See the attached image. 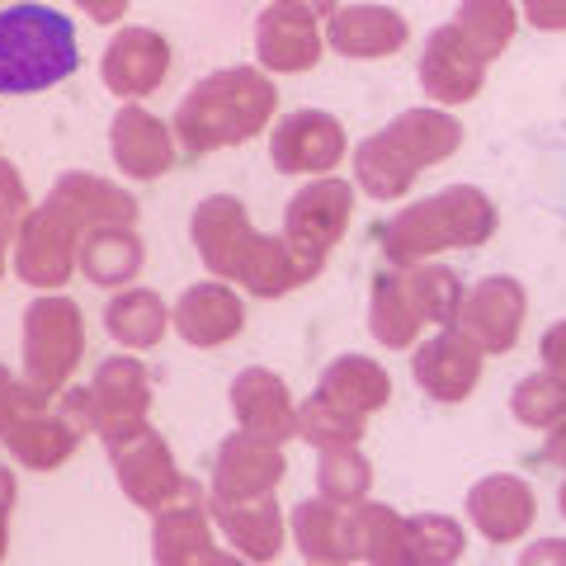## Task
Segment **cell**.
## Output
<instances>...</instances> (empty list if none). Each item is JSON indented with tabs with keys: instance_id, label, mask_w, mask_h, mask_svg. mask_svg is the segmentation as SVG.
<instances>
[{
	"instance_id": "74e56055",
	"label": "cell",
	"mask_w": 566,
	"mask_h": 566,
	"mask_svg": "<svg viewBox=\"0 0 566 566\" xmlns=\"http://www.w3.org/2000/svg\"><path fill=\"white\" fill-rule=\"evenodd\" d=\"M406 279H411V293H416V307L424 316V326H453L458 322V307H463V293H468V283L458 279L449 264H434V260H424V264H411L406 270Z\"/></svg>"
},
{
	"instance_id": "9a60e30c",
	"label": "cell",
	"mask_w": 566,
	"mask_h": 566,
	"mask_svg": "<svg viewBox=\"0 0 566 566\" xmlns=\"http://www.w3.org/2000/svg\"><path fill=\"white\" fill-rule=\"evenodd\" d=\"M482 359L486 354L476 349L468 335H458L453 326L424 335L411 354V378L424 397L444 401V406H458L476 392V382H482Z\"/></svg>"
},
{
	"instance_id": "f546056e",
	"label": "cell",
	"mask_w": 566,
	"mask_h": 566,
	"mask_svg": "<svg viewBox=\"0 0 566 566\" xmlns=\"http://www.w3.org/2000/svg\"><path fill=\"white\" fill-rule=\"evenodd\" d=\"M382 133L392 137L420 170L449 161V156L463 147V123H458L449 109H434V104H430V109H420V104H416V109H401Z\"/></svg>"
},
{
	"instance_id": "f907efd6",
	"label": "cell",
	"mask_w": 566,
	"mask_h": 566,
	"mask_svg": "<svg viewBox=\"0 0 566 566\" xmlns=\"http://www.w3.org/2000/svg\"><path fill=\"white\" fill-rule=\"evenodd\" d=\"M0 6H6V0H0Z\"/></svg>"
},
{
	"instance_id": "f6af8a7d",
	"label": "cell",
	"mask_w": 566,
	"mask_h": 566,
	"mask_svg": "<svg viewBox=\"0 0 566 566\" xmlns=\"http://www.w3.org/2000/svg\"><path fill=\"white\" fill-rule=\"evenodd\" d=\"M71 6H81V14L95 24H118L128 14V0H71Z\"/></svg>"
},
{
	"instance_id": "816d5d0a",
	"label": "cell",
	"mask_w": 566,
	"mask_h": 566,
	"mask_svg": "<svg viewBox=\"0 0 566 566\" xmlns=\"http://www.w3.org/2000/svg\"><path fill=\"white\" fill-rule=\"evenodd\" d=\"M303 566H307V562H303Z\"/></svg>"
},
{
	"instance_id": "4316f807",
	"label": "cell",
	"mask_w": 566,
	"mask_h": 566,
	"mask_svg": "<svg viewBox=\"0 0 566 566\" xmlns=\"http://www.w3.org/2000/svg\"><path fill=\"white\" fill-rule=\"evenodd\" d=\"M368 331L382 349H411L424 331V316L416 307L406 270H378L368 289Z\"/></svg>"
},
{
	"instance_id": "f1b7e54d",
	"label": "cell",
	"mask_w": 566,
	"mask_h": 566,
	"mask_svg": "<svg viewBox=\"0 0 566 566\" xmlns=\"http://www.w3.org/2000/svg\"><path fill=\"white\" fill-rule=\"evenodd\" d=\"M316 392H326L335 406H345V411L368 420L392 401V374H387L378 359H368V354H340V359L326 364Z\"/></svg>"
},
{
	"instance_id": "3957f363",
	"label": "cell",
	"mask_w": 566,
	"mask_h": 566,
	"mask_svg": "<svg viewBox=\"0 0 566 566\" xmlns=\"http://www.w3.org/2000/svg\"><path fill=\"white\" fill-rule=\"evenodd\" d=\"M91 434V387L39 392L0 364V444L29 472H57Z\"/></svg>"
},
{
	"instance_id": "1f68e13d",
	"label": "cell",
	"mask_w": 566,
	"mask_h": 566,
	"mask_svg": "<svg viewBox=\"0 0 566 566\" xmlns=\"http://www.w3.org/2000/svg\"><path fill=\"white\" fill-rule=\"evenodd\" d=\"M104 331L123 349H156L170 331V307L151 289H118L104 307Z\"/></svg>"
},
{
	"instance_id": "681fc988",
	"label": "cell",
	"mask_w": 566,
	"mask_h": 566,
	"mask_svg": "<svg viewBox=\"0 0 566 566\" xmlns=\"http://www.w3.org/2000/svg\"><path fill=\"white\" fill-rule=\"evenodd\" d=\"M6 241H10V237H0V274H6Z\"/></svg>"
},
{
	"instance_id": "836d02e7",
	"label": "cell",
	"mask_w": 566,
	"mask_h": 566,
	"mask_svg": "<svg viewBox=\"0 0 566 566\" xmlns=\"http://www.w3.org/2000/svg\"><path fill=\"white\" fill-rule=\"evenodd\" d=\"M453 29L463 33V43L491 66L510 43H515L520 10H515V0H458Z\"/></svg>"
},
{
	"instance_id": "30bf717a",
	"label": "cell",
	"mask_w": 566,
	"mask_h": 566,
	"mask_svg": "<svg viewBox=\"0 0 566 566\" xmlns=\"http://www.w3.org/2000/svg\"><path fill=\"white\" fill-rule=\"evenodd\" d=\"M354 218V185L335 180V175H316L283 208V241L293 245L303 260H312L316 270H326L331 245H340Z\"/></svg>"
},
{
	"instance_id": "7402d4cb",
	"label": "cell",
	"mask_w": 566,
	"mask_h": 566,
	"mask_svg": "<svg viewBox=\"0 0 566 566\" xmlns=\"http://www.w3.org/2000/svg\"><path fill=\"white\" fill-rule=\"evenodd\" d=\"M322 39H326V48L340 52V57L378 62V57H392V52L406 48V39H411V24H406L401 10L364 0V6H340V10H335L326 20Z\"/></svg>"
},
{
	"instance_id": "4dcf8cb0",
	"label": "cell",
	"mask_w": 566,
	"mask_h": 566,
	"mask_svg": "<svg viewBox=\"0 0 566 566\" xmlns=\"http://www.w3.org/2000/svg\"><path fill=\"white\" fill-rule=\"evenodd\" d=\"M416 180H420V166L387 133H374L354 147V185H359L368 199H378V203L406 199Z\"/></svg>"
},
{
	"instance_id": "4fadbf2b",
	"label": "cell",
	"mask_w": 566,
	"mask_h": 566,
	"mask_svg": "<svg viewBox=\"0 0 566 566\" xmlns=\"http://www.w3.org/2000/svg\"><path fill=\"white\" fill-rule=\"evenodd\" d=\"M170 76V43L166 33H156L147 24H118V33L104 43L99 57V81L109 85V95L123 104H137L142 95L161 91Z\"/></svg>"
},
{
	"instance_id": "ba28073f",
	"label": "cell",
	"mask_w": 566,
	"mask_h": 566,
	"mask_svg": "<svg viewBox=\"0 0 566 566\" xmlns=\"http://www.w3.org/2000/svg\"><path fill=\"white\" fill-rule=\"evenodd\" d=\"M151 557L156 566H251L237 553L218 547L208 515V491L185 476L180 491L151 515Z\"/></svg>"
},
{
	"instance_id": "277c9868",
	"label": "cell",
	"mask_w": 566,
	"mask_h": 566,
	"mask_svg": "<svg viewBox=\"0 0 566 566\" xmlns=\"http://www.w3.org/2000/svg\"><path fill=\"white\" fill-rule=\"evenodd\" d=\"M501 227V212L476 185H449L411 208H397L378 227L387 270H411L444 251H476Z\"/></svg>"
},
{
	"instance_id": "484cf974",
	"label": "cell",
	"mask_w": 566,
	"mask_h": 566,
	"mask_svg": "<svg viewBox=\"0 0 566 566\" xmlns=\"http://www.w3.org/2000/svg\"><path fill=\"white\" fill-rule=\"evenodd\" d=\"M289 534H293L297 553H303L307 566H349V562H354L349 510L322 501V495H312V501L293 505Z\"/></svg>"
},
{
	"instance_id": "8fae6325",
	"label": "cell",
	"mask_w": 566,
	"mask_h": 566,
	"mask_svg": "<svg viewBox=\"0 0 566 566\" xmlns=\"http://www.w3.org/2000/svg\"><path fill=\"white\" fill-rule=\"evenodd\" d=\"M524 312H528L524 283L510 274H486L463 293L453 331L468 335L482 354H510L524 335Z\"/></svg>"
},
{
	"instance_id": "cb8c5ba5",
	"label": "cell",
	"mask_w": 566,
	"mask_h": 566,
	"mask_svg": "<svg viewBox=\"0 0 566 566\" xmlns=\"http://www.w3.org/2000/svg\"><path fill=\"white\" fill-rule=\"evenodd\" d=\"M109 156L128 180H161L175 166V133L142 104H123L109 123Z\"/></svg>"
},
{
	"instance_id": "ab89813d",
	"label": "cell",
	"mask_w": 566,
	"mask_h": 566,
	"mask_svg": "<svg viewBox=\"0 0 566 566\" xmlns=\"http://www.w3.org/2000/svg\"><path fill=\"white\" fill-rule=\"evenodd\" d=\"M24 212H29V185H24V175L14 170V161L0 156V237H14Z\"/></svg>"
},
{
	"instance_id": "d590c367",
	"label": "cell",
	"mask_w": 566,
	"mask_h": 566,
	"mask_svg": "<svg viewBox=\"0 0 566 566\" xmlns=\"http://www.w3.org/2000/svg\"><path fill=\"white\" fill-rule=\"evenodd\" d=\"M368 491H374V463L364 458L359 444L316 453V495H322V501L349 510V505L368 501Z\"/></svg>"
},
{
	"instance_id": "ffe728a7",
	"label": "cell",
	"mask_w": 566,
	"mask_h": 566,
	"mask_svg": "<svg viewBox=\"0 0 566 566\" xmlns=\"http://www.w3.org/2000/svg\"><path fill=\"white\" fill-rule=\"evenodd\" d=\"M468 524L482 534L486 543H520L528 528H534V515H538V501H534V486L524 476H510V472H495V476H482L472 482L468 491Z\"/></svg>"
},
{
	"instance_id": "f35d334b",
	"label": "cell",
	"mask_w": 566,
	"mask_h": 566,
	"mask_svg": "<svg viewBox=\"0 0 566 566\" xmlns=\"http://www.w3.org/2000/svg\"><path fill=\"white\" fill-rule=\"evenodd\" d=\"M510 411L528 430H553V424L566 420V387L553 374H528L510 392Z\"/></svg>"
},
{
	"instance_id": "52a82bcc",
	"label": "cell",
	"mask_w": 566,
	"mask_h": 566,
	"mask_svg": "<svg viewBox=\"0 0 566 566\" xmlns=\"http://www.w3.org/2000/svg\"><path fill=\"white\" fill-rule=\"evenodd\" d=\"M104 453H109V468L118 476V491L128 495L137 510L156 515L175 491H180L185 472L175 463V453L166 444V434L156 430L151 420H137V424H123V430L99 434Z\"/></svg>"
},
{
	"instance_id": "7bdbcfd3",
	"label": "cell",
	"mask_w": 566,
	"mask_h": 566,
	"mask_svg": "<svg viewBox=\"0 0 566 566\" xmlns=\"http://www.w3.org/2000/svg\"><path fill=\"white\" fill-rule=\"evenodd\" d=\"M20 501V482H14V472L0 463V562L10 553V510Z\"/></svg>"
},
{
	"instance_id": "9c48e42d",
	"label": "cell",
	"mask_w": 566,
	"mask_h": 566,
	"mask_svg": "<svg viewBox=\"0 0 566 566\" xmlns=\"http://www.w3.org/2000/svg\"><path fill=\"white\" fill-rule=\"evenodd\" d=\"M76 251H81V227L52 199L29 208L20 227H14V274L39 293H57L76 274Z\"/></svg>"
},
{
	"instance_id": "d6986e66",
	"label": "cell",
	"mask_w": 566,
	"mask_h": 566,
	"mask_svg": "<svg viewBox=\"0 0 566 566\" xmlns=\"http://www.w3.org/2000/svg\"><path fill=\"white\" fill-rule=\"evenodd\" d=\"M91 387V434H109L123 424L151 420V374L133 354H114L95 368Z\"/></svg>"
},
{
	"instance_id": "ee69618b",
	"label": "cell",
	"mask_w": 566,
	"mask_h": 566,
	"mask_svg": "<svg viewBox=\"0 0 566 566\" xmlns=\"http://www.w3.org/2000/svg\"><path fill=\"white\" fill-rule=\"evenodd\" d=\"M520 566H566V538H538L520 553Z\"/></svg>"
},
{
	"instance_id": "7dc6e473",
	"label": "cell",
	"mask_w": 566,
	"mask_h": 566,
	"mask_svg": "<svg viewBox=\"0 0 566 566\" xmlns=\"http://www.w3.org/2000/svg\"><path fill=\"white\" fill-rule=\"evenodd\" d=\"M543 463H553V468L566 472V420L547 430V439H543Z\"/></svg>"
},
{
	"instance_id": "d4e9b609",
	"label": "cell",
	"mask_w": 566,
	"mask_h": 566,
	"mask_svg": "<svg viewBox=\"0 0 566 566\" xmlns=\"http://www.w3.org/2000/svg\"><path fill=\"white\" fill-rule=\"evenodd\" d=\"M48 199L81 227V237L91 232V227H133L137 222L133 193L118 189L114 180H104V175H91V170H62L57 180H52Z\"/></svg>"
},
{
	"instance_id": "6da1fadb",
	"label": "cell",
	"mask_w": 566,
	"mask_h": 566,
	"mask_svg": "<svg viewBox=\"0 0 566 566\" xmlns=\"http://www.w3.org/2000/svg\"><path fill=\"white\" fill-rule=\"evenodd\" d=\"M189 241H193V251H199L203 270L212 279L241 283L245 293L264 297V303L289 297L293 289H303V283H312L322 274L283 237L260 232L251 222V212H245V203L232 199V193H208V199L193 208Z\"/></svg>"
},
{
	"instance_id": "83f0119b",
	"label": "cell",
	"mask_w": 566,
	"mask_h": 566,
	"mask_svg": "<svg viewBox=\"0 0 566 566\" xmlns=\"http://www.w3.org/2000/svg\"><path fill=\"white\" fill-rule=\"evenodd\" d=\"M142 260H147V245L133 227H91L81 237L76 251V270L95 283V289H128L142 274Z\"/></svg>"
},
{
	"instance_id": "60d3db41",
	"label": "cell",
	"mask_w": 566,
	"mask_h": 566,
	"mask_svg": "<svg viewBox=\"0 0 566 566\" xmlns=\"http://www.w3.org/2000/svg\"><path fill=\"white\" fill-rule=\"evenodd\" d=\"M515 10L538 33H566V0H515Z\"/></svg>"
},
{
	"instance_id": "44dd1931",
	"label": "cell",
	"mask_w": 566,
	"mask_h": 566,
	"mask_svg": "<svg viewBox=\"0 0 566 566\" xmlns=\"http://www.w3.org/2000/svg\"><path fill=\"white\" fill-rule=\"evenodd\" d=\"M212 528H222V538L232 543V553L251 566H270L283 543H289V520L274 495H255V501H212L208 495Z\"/></svg>"
},
{
	"instance_id": "8d00e7d4",
	"label": "cell",
	"mask_w": 566,
	"mask_h": 566,
	"mask_svg": "<svg viewBox=\"0 0 566 566\" xmlns=\"http://www.w3.org/2000/svg\"><path fill=\"white\" fill-rule=\"evenodd\" d=\"M297 439L312 444L316 453L349 449V444H359V439H364V416L335 406L326 392H312L303 406H297Z\"/></svg>"
},
{
	"instance_id": "8992f818",
	"label": "cell",
	"mask_w": 566,
	"mask_h": 566,
	"mask_svg": "<svg viewBox=\"0 0 566 566\" xmlns=\"http://www.w3.org/2000/svg\"><path fill=\"white\" fill-rule=\"evenodd\" d=\"M85 354V316L62 293H39L24 307V382L39 392H62Z\"/></svg>"
},
{
	"instance_id": "603a6c76",
	"label": "cell",
	"mask_w": 566,
	"mask_h": 566,
	"mask_svg": "<svg viewBox=\"0 0 566 566\" xmlns=\"http://www.w3.org/2000/svg\"><path fill=\"white\" fill-rule=\"evenodd\" d=\"M326 52V39L316 20L297 10H283V6H264L255 14V57H260V71L270 76H297V71H312L322 62Z\"/></svg>"
},
{
	"instance_id": "d6a6232c",
	"label": "cell",
	"mask_w": 566,
	"mask_h": 566,
	"mask_svg": "<svg viewBox=\"0 0 566 566\" xmlns=\"http://www.w3.org/2000/svg\"><path fill=\"white\" fill-rule=\"evenodd\" d=\"M349 528H354V562L368 566H406V515L392 505L359 501L349 505Z\"/></svg>"
},
{
	"instance_id": "b9f144b4",
	"label": "cell",
	"mask_w": 566,
	"mask_h": 566,
	"mask_svg": "<svg viewBox=\"0 0 566 566\" xmlns=\"http://www.w3.org/2000/svg\"><path fill=\"white\" fill-rule=\"evenodd\" d=\"M538 354H543V374H553V378L566 387V316L543 331Z\"/></svg>"
},
{
	"instance_id": "5b68a950",
	"label": "cell",
	"mask_w": 566,
	"mask_h": 566,
	"mask_svg": "<svg viewBox=\"0 0 566 566\" xmlns=\"http://www.w3.org/2000/svg\"><path fill=\"white\" fill-rule=\"evenodd\" d=\"M76 24L39 0L0 10V95H39L76 76Z\"/></svg>"
},
{
	"instance_id": "ac0fdd59",
	"label": "cell",
	"mask_w": 566,
	"mask_h": 566,
	"mask_svg": "<svg viewBox=\"0 0 566 566\" xmlns=\"http://www.w3.org/2000/svg\"><path fill=\"white\" fill-rule=\"evenodd\" d=\"M170 331L180 335L185 345L193 349H218V345H232L237 335L245 331V303L232 283L222 279H208V283H193V289L180 293V303L170 307Z\"/></svg>"
},
{
	"instance_id": "e0dca14e",
	"label": "cell",
	"mask_w": 566,
	"mask_h": 566,
	"mask_svg": "<svg viewBox=\"0 0 566 566\" xmlns=\"http://www.w3.org/2000/svg\"><path fill=\"white\" fill-rule=\"evenodd\" d=\"M420 91L434 99V109H449V104H468L482 95L486 85V62L463 43V33L453 24L430 29V39L420 48Z\"/></svg>"
},
{
	"instance_id": "c3c4849f",
	"label": "cell",
	"mask_w": 566,
	"mask_h": 566,
	"mask_svg": "<svg viewBox=\"0 0 566 566\" xmlns=\"http://www.w3.org/2000/svg\"><path fill=\"white\" fill-rule=\"evenodd\" d=\"M557 510H562V520H566V482H562V491H557Z\"/></svg>"
},
{
	"instance_id": "bcb514c9",
	"label": "cell",
	"mask_w": 566,
	"mask_h": 566,
	"mask_svg": "<svg viewBox=\"0 0 566 566\" xmlns=\"http://www.w3.org/2000/svg\"><path fill=\"white\" fill-rule=\"evenodd\" d=\"M274 6L297 10V14H307V20H331V14L340 10V0H274Z\"/></svg>"
},
{
	"instance_id": "7a4b0ae2",
	"label": "cell",
	"mask_w": 566,
	"mask_h": 566,
	"mask_svg": "<svg viewBox=\"0 0 566 566\" xmlns=\"http://www.w3.org/2000/svg\"><path fill=\"white\" fill-rule=\"evenodd\" d=\"M274 109H279V91H274L270 71L218 66L180 99V109L170 118V133H175V147H185L189 156H212V151L241 147V142L264 133Z\"/></svg>"
},
{
	"instance_id": "7c38bea8",
	"label": "cell",
	"mask_w": 566,
	"mask_h": 566,
	"mask_svg": "<svg viewBox=\"0 0 566 566\" xmlns=\"http://www.w3.org/2000/svg\"><path fill=\"white\" fill-rule=\"evenodd\" d=\"M270 161L279 175H331L345 161V123L326 109H293L274 123Z\"/></svg>"
},
{
	"instance_id": "5bb4252c",
	"label": "cell",
	"mask_w": 566,
	"mask_h": 566,
	"mask_svg": "<svg viewBox=\"0 0 566 566\" xmlns=\"http://www.w3.org/2000/svg\"><path fill=\"white\" fill-rule=\"evenodd\" d=\"M289 476V458L279 444H264L255 434H227L218 453H212V501H255V495H274L279 482Z\"/></svg>"
},
{
	"instance_id": "2e32d148",
	"label": "cell",
	"mask_w": 566,
	"mask_h": 566,
	"mask_svg": "<svg viewBox=\"0 0 566 566\" xmlns=\"http://www.w3.org/2000/svg\"><path fill=\"white\" fill-rule=\"evenodd\" d=\"M227 401H232V416H237V430L264 439V444H289L297 439V401L289 392V382L270 368H241L227 387Z\"/></svg>"
},
{
	"instance_id": "e575fe53",
	"label": "cell",
	"mask_w": 566,
	"mask_h": 566,
	"mask_svg": "<svg viewBox=\"0 0 566 566\" xmlns=\"http://www.w3.org/2000/svg\"><path fill=\"white\" fill-rule=\"evenodd\" d=\"M468 528L453 515H406V566H458Z\"/></svg>"
}]
</instances>
